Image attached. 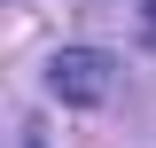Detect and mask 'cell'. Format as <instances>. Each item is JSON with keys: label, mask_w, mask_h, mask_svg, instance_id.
<instances>
[{"label": "cell", "mask_w": 156, "mask_h": 148, "mask_svg": "<svg viewBox=\"0 0 156 148\" xmlns=\"http://www.w3.org/2000/svg\"><path fill=\"white\" fill-rule=\"evenodd\" d=\"M47 86H55L62 101H109V55H94V47H62V55L47 62Z\"/></svg>", "instance_id": "6da1fadb"}, {"label": "cell", "mask_w": 156, "mask_h": 148, "mask_svg": "<svg viewBox=\"0 0 156 148\" xmlns=\"http://www.w3.org/2000/svg\"><path fill=\"white\" fill-rule=\"evenodd\" d=\"M148 23H156V0H148Z\"/></svg>", "instance_id": "7a4b0ae2"}]
</instances>
